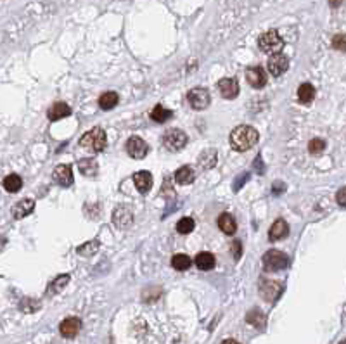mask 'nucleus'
<instances>
[{
  "instance_id": "obj_39",
  "label": "nucleus",
  "mask_w": 346,
  "mask_h": 344,
  "mask_svg": "<svg viewBox=\"0 0 346 344\" xmlns=\"http://www.w3.org/2000/svg\"><path fill=\"white\" fill-rule=\"evenodd\" d=\"M222 344H241V343H237V341H234V339H225Z\"/></svg>"
},
{
  "instance_id": "obj_35",
  "label": "nucleus",
  "mask_w": 346,
  "mask_h": 344,
  "mask_svg": "<svg viewBox=\"0 0 346 344\" xmlns=\"http://www.w3.org/2000/svg\"><path fill=\"white\" fill-rule=\"evenodd\" d=\"M332 47H334L336 50L345 52L346 50V35H343V33L334 35V38H332Z\"/></svg>"
},
{
  "instance_id": "obj_3",
  "label": "nucleus",
  "mask_w": 346,
  "mask_h": 344,
  "mask_svg": "<svg viewBox=\"0 0 346 344\" xmlns=\"http://www.w3.org/2000/svg\"><path fill=\"white\" fill-rule=\"evenodd\" d=\"M289 265V256L279 249H270L263 254V270L268 273L281 272Z\"/></svg>"
},
{
  "instance_id": "obj_11",
  "label": "nucleus",
  "mask_w": 346,
  "mask_h": 344,
  "mask_svg": "<svg viewBox=\"0 0 346 344\" xmlns=\"http://www.w3.org/2000/svg\"><path fill=\"white\" fill-rule=\"evenodd\" d=\"M113 222H114V227L123 230V228H128L130 225L133 223V215H132V209L126 208V206H118L116 211L113 215Z\"/></svg>"
},
{
  "instance_id": "obj_20",
  "label": "nucleus",
  "mask_w": 346,
  "mask_h": 344,
  "mask_svg": "<svg viewBox=\"0 0 346 344\" xmlns=\"http://www.w3.org/2000/svg\"><path fill=\"white\" fill-rule=\"evenodd\" d=\"M196 178V171L192 166H189V164H185V166L179 168L175 173V180L177 183H180V185H189V183H192Z\"/></svg>"
},
{
  "instance_id": "obj_16",
  "label": "nucleus",
  "mask_w": 346,
  "mask_h": 344,
  "mask_svg": "<svg viewBox=\"0 0 346 344\" xmlns=\"http://www.w3.org/2000/svg\"><path fill=\"white\" fill-rule=\"evenodd\" d=\"M35 209V201L33 199H21L18 204H14L12 208V216L16 220H21V218H26L28 215H31Z\"/></svg>"
},
{
  "instance_id": "obj_27",
  "label": "nucleus",
  "mask_w": 346,
  "mask_h": 344,
  "mask_svg": "<svg viewBox=\"0 0 346 344\" xmlns=\"http://www.w3.org/2000/svg\"><path fill=\"white\" fill-rule=\"evenodd\" d=\"M78 168H80V173L85 175V177H94V175H97V168L99 166H97L94 159L85 158L78 161Z\"/></svg>"
},
{
  "instance_id": "obj_18",
  "label": "nucleus",
  "mask_w": 346,
  "mask_h": 344,
  "mask_svg": "<svg viewBox=\"0 0 346 344\" xmlns=\"http://www.w3.org/2000/svg\"><path fill=\"white\" fill-rule=\"evenodd\" d=\"M69 114H71V107H69L68 104L56 102L54 106H50L47 116H49L50 121H57V120H62V118H68Z\"/></svg>"
},
{
  "instance_id": "obj_6",
  "label": "nucleus",
  "mask_w": 346,
  "mask_h": 344,
  "mask_svg": "<svg viewBox=\"0 0 346 344\" xmlns=\"http://www.w3.org/2000/svg\"><path fill=\"white\" fill-rule=\"evenodd\" d=\"M187 102H189V106L192 109L203 111L211 102V95H209V92L206 88H192L187 94Z\"/></svg>"
},
{
  "instance_id": "obj_32",
  "label": "nucleus",
  "mask_w": 346,
  "mask_h": 344,
  "mask_svg": "<svg viewBox=\"0 0 346 344\" xmlns=\"http://www.w3.org/2000/svg\"><path fill=\"white\" fill-rule=\"evenodd\" d=\"M97 249H99V242L97 241H88L87 244L80 246L76 251H78L80 256H92V254L97 253Z\"/></svg>"
},
{
  "instance_id": "obj_14",
  "label": "nucleus",
  "mask_w": 346,
  "mask_h": 344,
  "mask_svg": "<svg viewBox=\"0 0 346 344\" xmlns=\"http://www.w3.org/2000/svg\"><path fill=\"white\" fill-rule=\"evenodd\" d=\"M282 291V285L274 280H263L260 284V294L266 299V301H275Z\"/></svg>"
},
{
  "instance_id": "obj_21",
  "label": "nucleus",
  "mask_w": 346,
  "mask_h": 344,
  "mask_svg": "<svg viewBox=\"0 0 346 344\" xmlns=\"http://www.w3.org/2000/svg\"><path fill=\"white\" fill-rule=\"evenodd\" d=\"M298 99H300L301 104H310L315 99V87L312 83H301L298 87Z\"/></svg>"
},
{
  "instance_id": "obj_37",
  "label": "nucleus",
  "mask_w": 346,
  "mask_h": 344,
  "mask_svg": "<svg viewBox=\"0 0 346 344\" xmlns=\"http://www.w3.org/2000/svg\"><path fill=\"white\" fill-rule=\"evenodd\" d=\"M232 246L236 247V260H239V258H241V244L236 241V242H234V244H232Z\"/></svg>"
},
{
  "instance_id": "obj_38",
  "label": "nucleus",
  "mask_w": 346,
  "mask_h": 344,
  "mask_svg": "<svg viewBox=\"0 0 346 344\" xmlns=\"http://www.w3.org/2000/svg\"><path fill=\"white\" fill-rule=\"evenodd\" d=\"M329 5H331V7H339V5H341V0H329Z\"/></svg>"
},
{
  "instance_id": "obj_30",
  "label": "nucleus",
  "mask_w": 346,
  "mask_h": 344,
  "mask_svg": "<svg viewBox=\"0 0 346 344\" xmlns=\"http://www.w3.org/2000/svg\"><path fill=\"white\" fill-rule=\"evenodd\" d=\"M246 320H247V324L255 325L256 329H263V327H265V315L258 310L249 311V313L246 315Z\"/></svg>"
},
{
  "instance_id": "obj_25",
  "label": "nucleus",
  "mask_w": 346,
  "mask_h": 344,
  "mask_svg": "<svg viewBox=\"0 0 346 344\" xmlns=\"http://www.w3.org/2000/svg\"><path fill=\"white\" fill-rule=\"evenodd\" d=\"M199 166L201 170H209V168H213L215 163H217V151L215 149H208L204 151L201 156H199Z\"/></svg>"
},
{
  "instance_id": "obj_8",
  "label": "nucleus",
  "mask_w": 346,
  "mask_h": 344,
  "mask_svg": "<svg viewBox=\"0 0 346 344\" xmlns=\"http://www.w3.org/2000/svg\"><path fill=\"white\" fill-rule=\"evenodd\" d=\"M80 330H81V320L78 317L64 318V320L61 322V325H59V332H61V336L66 337V339L76 337Z\"/></svg>"
},
{
  "instance_id": "obj_9",
  "label": "nucleus",
  "mask_w": 346,
  "mask_h": 344,
  "mask_svg": "<svg viewBox=\"0 0 346 344\" xmlns=\"http://www.w3.org/2000/svg\"><path fill=\"white\" fill-rule=\"evenodd\" d=\"M287 68H289V59H287V56H284V54H275V56H272L270 59H268V71H270V75L275 76V78L284 75V73L287 71Z\"/></svg>"
},
{
  "instance_id": "obj_15",
  "label": "nucleus",
  "mask_w": 346,
  "mask_h": 344,
  "mask_svg": "<svg viewBox=\"0 0 346 344\" xmlns=\"http://www.w3.org/2000/svg\"><path fill=\"white\" fill-rule=\"evenodd\" d=\"M287 234H289V225H287L285 220L279 218L272 223L270 230H268V241H281Z\"/></svg>"
},
{
  "instance_id": "obj_4",
  "label": "nucleus",
  "mask_w": 346,
  "mask_h": 344,
  "mask_svg": "<svg viewBox=\"0 0 346 344\" xmlns=\"http://www.w3.org/2000/svg\"><path fill=\"white\" fill-rule=\"evenodd\" d=\"M258 47L262 49V52L275 56V54H281V50L284 49V40L279 35V31L268 30L258 38Z\"/></svg>"
},
{
  "instance_id": "obj_7",
  "label": "nucleus",
  "mask_w": 346,
  "mask_h": 344,
  "mask_svg": "<svg viewBox=\"0 0 346 344\" xmlns=\"http://www.w3.org/2000/svg\"><path fill=\"white\" fill-rule=\"evenodd\" d=\"M126 152L133 159H144L149 152V145L145 144V140L141 139V137H130L126 140Z\"/></svg>"
},
{
  "instance_id": "obj_19",
  "label": "nucleus",
  "mask_w": 346,
  "mask_h": 344,
  "mask_svg": "<svg viewBox=\"0 0 346 344\" xmlns=\"http://www.w3.org/2000/svg\"><path fill=\"white\" fill-rule=\"evenodd\" d=\"M218 228H220L224 234L227 235H234L237 230V223H236V218L232 215H228V213H224L220 215L218 218Z\"/></svg>"
},
{
  "instance_id": "obj_31",
  "label": "nucleus",
  "mask_w": 346,
  "mask_h": 344,
  "mask_svg": "<svg viewBox=\"0 0 346 344\" xmlns=\"http://www.w3.org/2000/svg\"><path fill=\"white\" fill-rule=\"evenodd\" d=\"M194 228H196V222L192 218H189V216H183V218H180L179 223H177V232H179V234H183V235L190 234V232L194 230Z\"/></svg>"
},
{
  "instance_id": "obj_23",
  "label": "nucleus",
  "mask_w": 346,
  "mask_h": 344,
  "mask_svg": "<svg viewBox=\"0 0 346 344\" xmlns=\"http://www.w3.org/2000/svg\"><path fill=\"white\" fill-rule=\"evenodd\" d=\"M118 101H120V97L116 92H104V94L99 97V107L102 111H109V109H113V107L118 106Z\"/></svg>"
},
{
  "instance_id": "obj_2",
  "label": "nucleus",
  "mask_w": 346,
  "mask_h": 344,
  "mask_svg": "<svg viewBox=\"0 0 346 344\" xmlns=\"http://www.w3.org/2000/svg\"><path fill=\"white\" fill-rule=\"evenodd\" d=\"M80 147L87 149L90 152H102L106 149V144H107V137H106V132L99 126H95V128L88 130L87 133H83L80 139Z\"/></svg>"
},
{
  "instance_id": "obj_1",
  "label": "nucleus",
  "mask_w": 346,
  "mask_h": 344,
  "mask_svg": "<svg viewBox=\"0 0 346 344\" xmlns=\"http://www.w3.org/2000/svg\"><path fill=\"white\" fill-rule=\"evenodd\" d=\"M260 140V133L256 132L253 126L249 125H239L230 132V137H228V142H230V147L237 152H246L249 149H253Z\"/></svg>"
},
{
  "instance_id": "obj_10",
  "label": "nucleus",
  "mask_w": 346,
  "mask_h": 344,
  "mask_svg": "<svg viewBox=\"0 0 346 344\" xmlns=\"http://www.w3.org/2000/svg\"><path fill=\"white\" fill-rule=\"evenodd\" d=\"M52 178L54 182H57L61 187H69L73 185V170L69 164H57L52 171Z\"/></svg>"
},
{
  "instance_id": "obj_12",
  "label": "nucleus",
  "mask_w": 346,
  "mask_h": 344,
  "mask_svg": "<svg viewBox=\"0 0 346 344\" xmlns=\"http://www.w3.org/2000/svg\"><path fill=\"white\" fill-rule=\"evenodd\" d=\"M218 90H220L222 97L232 101L239 95V83L236 78H222L218 81Z\"/></svg>"
},
{
  "instance_id": "obj_36",
  "label": "nucleus",
  "mask_w": 346,
  "mask_h": 344,
  "mask_svg": "<svg viewBox=\"0 0 346 344\" xmlns=\"http://www.w3.org/2000/svg\"><path fill=\"white\" fill-rule=\"evenodd\" d=\"M336 201H338V204L341 208H346V187H341L336 194Z\"/></svg>"
},
{
  "instance_id": "obj_24",
  "label": "nucleus",
  "mask_w": 346,
  "mask_h": 344,
  "mask_svg": "<svg viewBox=\"0 0 346 344\" xmlns=\"http://www.w3.org/2000/svg\"><path fill=\"white\" fill-rule=\"evenodd\" d=\"M69 279H71V277H69L68 273H64V275H59L57 279H54V282H50V285L47 287V294H49V296L59 294V292H61L62 289H64L66 285L69 284Z\"/></svg>"
},
{
  "instance_id": "obj_29",
  "label": "nucleus",
  "mask_w": 346,
  "mask_h": 344,
  "mask_svg": "<svg viewBox=\"0 0 346 344\" xmlns=\"http://www.w3.org/2000/svg\"><path fill=\"white\" fill-rule=\"evenodd\" d=\"M192 265V260H190L187 254H175V256L171 258V266L175 270H180V272H183V270H187L189 266Z\"/></svg>"
},
{
  "instance_id": "obj_28",
  "label": "nucleus",
  "mask_w": 346,
  "mask_h": 344,
  "mask_svg": "<svg viewBox=\"0 0 346 344\" xmlns=\"http://www.w3.org/2000/svg\"><path fill=\"white\" fill-rule=\"evenodd\" d=\"M170 118H171V111L166 109L164 106H161V104H158V106L151 111V120L156 121V123H166Z\"/></svg>"
},
{
  "instance_id": "obj_17",
  "label": "nucleus",
  "mask_w": 346,
  "mask_h": 344,
  "mask_svg": "<svg viewBox=\"0 0 346 344\" xmlns=\"http://www.w3.org/2000/svg\"><path fill=\"white\" fill-rule=\"evenodd\" d=\"M133 183H135L139 192L147 194L152 187V175L149 171H137L133 175Z\"/></svg>"
},
{
  "instance_id": "obj_33",
  "label": "nucleus",
  "mask_w": 346,
  "mask_h": 344,
  "mask_svg": "<svg viewBox=\"0 0 346 344\" xmlns=\"http://www.w3.org/2000/svg\"><path fill=\"white\" fill-rule=\"evenodd\" d=\"M308 151H310V154H313V156L322 154V152L326 151V140L324 139H312L310 140V144H308Z\"/></svg>"
},
{
  "instance_id": "obj_22",
  "label": "nucleus",
  "mask_w": 346,
  "mask_h": 344,
  "mask_svg": "<svg viewBox=\"0 0 346 344\" xmlns=\"http://www.w3.org/2000/svg\"><path fill=\"white\" fill-rule=\"evenodd\" d=\"M194 263L199 270H203V272H208V270H211L215 265H217L215 256L211 253H199L198 256H196Z\"/></svg>"
},
{
  "instance_id": "obj_5",
  "label": "nucleus",
  "mask_w": 346,
  "mask_h": 344,
  "mask_svg": "<svg viewBox=\"0 0 346 344\" xmlns=\"http://www.w3.org/2000/svg\"><path fill=\"white\" fill-rule=\"evenodd\" d=\"M187 140H189V137H187L185 132H182V130H179V128H173V130H168V132L163 135V145L168 149V151L175 152V151H180V149L185 147Z\"/></svg>"
},
{
  "instance_id": "obj_26",
  "label": "nucleus",
  "mask_w": 346,
  "mask_h": 344,
  "mask_svg": "<svg viewBox=\"0 0 346 344\" xmlns=\"http://www.w3.org/2000/svg\"><path fill=\"white\" fill-rule=\"evenodd\" d=\"M21 187H23V180H21L19 175L12 173V175H7V177L4 178V189L7 190V192H11V194L19 192Z\"/></svg>"
},
{
  "instance_id": "obj_13",
  "label": "nucleus",
  "mask_w": 346,
  "mask_h": 344,
  "mask_svg": "<svg viewBox=\"0 0 346 344\" xmlns=\"http://www.w3.org/2000/svg\"><path fill=\"white\" fill-rule=\"evenodd\" d=\"M246 80L247 83L253 88H263L266 85V73L262 66H253L246 71Z\"/></svg>"
},
{
  "instance_id": "obj_34",
  "label": "nucleus",
  "mask_w": 346,
  "mask_h": 344,
  "mask_svg": "<svg viewBox=\"0 0 346 344\" xmlns=\"http://www.w3.org/2000/svg\"><path fill=\"white\" fill-rule=\"evenodd\" d=\"M19 308H21V311L33 313V311H37L38 308H40V301H37V299H31V298H26V299H23V301L19 303Z\"/></svg>"
},
{
  "instance_id": "obj_40",
  "label": "nucleus",
  "mask_w": 346,
  "mask_h": 344,
  "mask_svg": "<svg viewBox=\"0 0 346 344\" xmlns=\"http://www.w3.org/2000/svg\"><path fill=\"white\" fill-rule=\"evenodd\" d=\"M339 344H346V339H345V341H341V343H339Z\"/></svg>"
}]
</instances>
